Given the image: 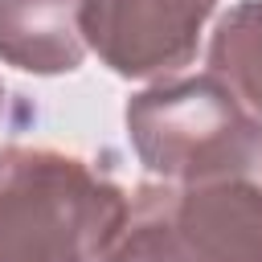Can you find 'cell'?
Wrapping results in <instances>:
<instances>
[{
    "mask_svg": "<svg viewBox=\"0 0 262 262\" xmlns=\"http://www.w3.org/2000/svg\"><path fill=\"white\" fill-rule=\"evenodd\" d=\"M217 0H86V45L123 78H160L196 57Z\"/></svg>",
    "mask_w": 262,
    "mask_h": 262,
    "instance_id": "obj_4",
    "label": "cell"
},
{
    "mask_svg": "<svg viewBox=\"0 0 262 262\" xmlns=\"http://www.w3.org/2000/svg\"><path fill=\"white\" fill-rule=\"evenodd\" d=\"M0 106H4V82H0Z\"/></svg>",
    "mask_w": 262,
    "mask_h": 262,
    "instance_id": "obj_7",
    "label": "cell"
},
{
    "mask_svg": "<svg viewBox=\"0 0 262 262\" xmlns=\"http://www.w3.org/2000/svg\"><path fill=\"white\" fill-rule=\"evenodd\" d=\"M102 262H262V180L139 184Z\"/></svg>",
    "mask_w": 262,
    "mask_h": 262,
    "instance_id": "obj_3",
    "label": "cell"
},
{
    "mask_svg": "<svg viewBox=\"0 0 262 262\" xmlns=\"http://www.w3.org/2000/svg\"><path fill=\"white\" fill-rule=\"evenodd\" d=\"M127 192L53 147H0V262H102Z\"/></svg>",
    "mask_w": 262,
    "mask_h": 262,
    "instance_id": "obj_1",
    "label": "cell"
},
{
    "mask_svg": "<svg viewBox=\"0 0 262 262\" xmlns=\"http://www.w3.org/2000/svg\"><path fill=\"white\" fill-rule=\"evenodd\" d=\"M127 135L160 180H262V115L217 74L135 94L127 102Z\"/></svg>",
    "mask_w": 262,
    "mask_h": 262,
    "instance_id": "obj_2",
    "label": "cell"
},
{
    "mask_svg": "<svg viewBox=\"0 0 262 262\" xmlns=\"http://www.w3.org/2000/svg\"><path fill=\"white\" fill-rule=\"evenodd\" d=\"M209 74H217L242 102L262 115V0H246L217 20Z\"/></svg>",
    "mask_w": 262,
    "mask_h": 262,
    "instance_id": "obj_6",
    "label": "cell"
},
{
    "mask_svg": "<svg viewBox=\"0 0 262 262\" xmlns=\"http://www.w3.org/2000/svg\"><path fill=\"white\" fill-rule=\"evenodd\" d=\"M86 0H0V61L29 74H70L86 57Z\"/></svg>",
    "mask_w": 262,
    "mask_h": 262,
    "instance_id": "obj_5",
    "label": "cell"
}]
</instances>
